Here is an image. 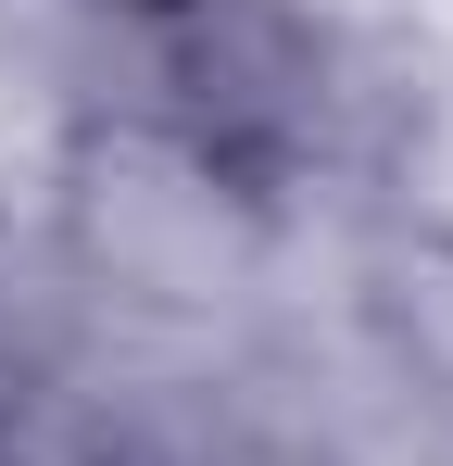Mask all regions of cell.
Masks as SVG:
<instances>
[{"label":"cell","instance_id":"cell-1","mask_svg":"<svg viewBox=\"0 0 453 466\" xmlns=\"http://www.w3.org/2000/svg\"><path fill=\"white\" fill-rule=\"evenodd\" d=\"M390 328H403V353L441 379V403H453V239H416L403 265H390Z\"/></svg>","mask_w":453,"mask_h":466},{"label":"cell","instance_id":"cell-2","mask_svg":"<svg viewBox=\"0 0 453 466\" xmlns=\"http://www.w3.org/2000/svg\"><path fill=\"white\" fill-rule=\"evenodd\" d=\"M0 466H13V454H0Z\"/></svg>","mask_w":453,"mask_h":466}]
</instances>
